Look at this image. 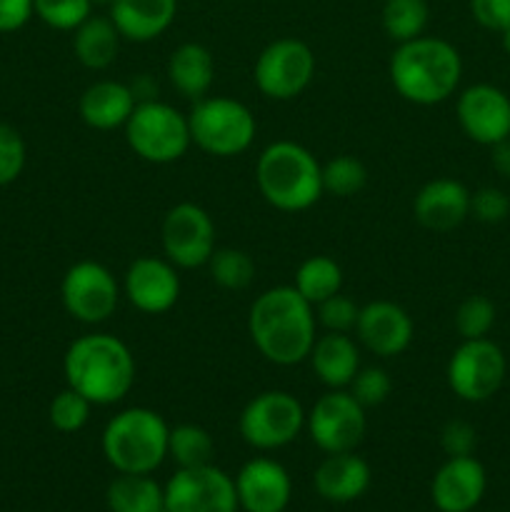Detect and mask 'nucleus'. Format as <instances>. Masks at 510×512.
<instances>
[{"mask_svg":"<svg viewBox=\"0 0 510 512\" xmlns=\"http://www.w3.org/2000/svg\"><path fill=\"white\" fill-rule=\"evenodd\" d=\"M123 133L128 148L150 165L178 163L193 145L188 113L158 98L135 105Z\"/></svg>","mask_w":510,"mask_h":512,"instance_id":"7","label":"nucleus"},{"mask_svg":"<svg viewBox=\"0 0 510 512\" xmlns=\"http://www.w3.org/2000/svg\"><path fill=\"white\" fill-rule=\"evenodd\" d=\"M388 75L400 98L420 108H430L458 93L463 80V58L445 38L420 35L395 45Z\"/></svg>","mask_w":510,"mask_h":512,"instance_id":"3","label":"nucleus"},{"mask_svg":"<svg viewBox=\"0 0 510 512\" xmlns=\"http://www.w3.org/2000/svg\"><path fill=\"white\" fill-rule=\"evenodd\" d=\"M455 120L465 138L493 148L510 138V95L493 83L468 85L455 100Z\"/></svg>","mask_w":510,"mask_h":512,"instance_id":"15","label":"nucleus"},{"mask_svg":"<svg viewBox=\"0 0 510 512\" xmlns=\"http://www.w3.org/2000/svg\"><path fill=\"white\" fill-rule=\"evenodd\" d=\"M308 363L320 385L328 390H348L360 365V345L350 333H323L315 338Z\"/></svg>","mask_w":510,"mask_h":512,"instance_id":"23","label":"nucleus"},{"mask_svg":"<svg viewBox=\"0 0 510 512\" xmlns=\"http://www.w3.org/2000/svg\"><path fill=\"white\" fill-rule=\"evenodd\" d=\"M475 445H478V433L468 420L453 418L440 428V448L448 458H463V455H473Z\"/></svg>","mask_w":510,"mask_h":512,"instance_id":"40","label":"nucleus"},{"mask_svg":"<svg viewBox=\"0 0 510 512\" xmlns=\"http://www.w3.org/2000/svg\"><path fill=\"white\" fill-rule=\"evenodd\" d=\"M28 163V145L18 128L0 123V188L13 185Z\"/></svg>","mask_w":510,"mask_h":512,"instance_id":"38","label":"nucleus"},{"mask_svg":"<svg viewBox=\"0 0 510 512\" xmlns=\"http://www.w3.org/2000/svg\"><path fill=\"white\" fill-rule=\"evenodd\" d=\"M488 490V473L475 455L448 458L433 475L430 498L440 512H470Z\"/></svg>","mask_w":510,"mask_h":512,"instance_id":"19","label":"nucleus"},{"mask_svg":"<svg viewBox=\"0 0 510 512\" xmlns=\"http://www.w3.org/2000/svg\"><path fill=\"white\" fill-rule=\"evenodd\" d=\"M248 335L268 363L293 368L308 360L318 338L315 308L293 285H275L250 305Z\"/></svg>","mask_w":510,"mask_h":512,"instance_id":"1","label":"nucleus"},{"mask_svg":"<svg viewBox=\"0 0 510 512\" xmlns=\"http://www.w3.org/2000/svg\"><path fill=\"white\" fill-rule=\"evenodd\" d=\"M110 512H165V488L153 475L118 473L105 490Z\"/></svg>","mask_w":510,"mask_h":512,"instance_id":"27","label":"nucleus"},{"mask_svg":"<svg viewBox=\"0 0 510 512\" xmlns=\"http://www.w3.org/2000/svg\"><path fill=\"white\" fill-rule=\"evenodd\" d=\"M205 268H208L210 280L230 293L250 288L255 280V260L240 248H215Z\"/></svg>","mask_w":510,"mask_h":512,"instance_id":"31","label":"nucleus"},{"mask_svg":"<svg viewBox=\"0 0 510 512\" xmlns=\"http://www.w3.org/2000/svg\"><path fill=\"white\" fill-rule=\"evenodd\" d=\"M165 75L185 100L195 103V100L210 95V88L215 83V58L203 43L188 40L170 53Z\"/></svg>","mask_w":510,"mask_h":512,"instance_id":"25","label":"nucleus"},{"mask_svg":"<svg viewBox=\"0 0 510 512\" xmlns=\"http://www.w3.org/2000/svg\"><path fill=\"white\" fill-rule=\"evenodd\" d=\"M368 183V168L355 155H335L323 163V193L335 198H353Z\"/></svg>","mask_w":510,"mask_h":512,"instance_id":"32","label":"nucleus"},{"mask_svg":"<svg viewBox=\"0 0 510 512\" xmlns=\"http://www.w3.org/2000/svg\"><path fill=\"white\" fill-rule=\"evenodd\" d=\"M490 165L500 178L510 180V138L500 140L490 148Z\"/></svg>","mask_w":510,"mask_h":512,"instance_id":"43","label":"nucleus"},{"mask_svg":"<svg viewBox=\"0 0 510 512\" xmlns=\"http://www.w3.org/2000/svg\"><path fill=\"white\" fill-rule=\"evenodd\" d=\"M110 3H113V0H93V5H108V8Z\"/></svg>","mask_w":510,"mask_h":512,"instance_id":"45","label":"nucleus"},{"mask_svg":"<svg viewBox=\"0 0 510 512\" xmlns=\"http://www.w3.org/2000/svg\"><path fill=\"white\" fill-rule=\"evenodd\" d=\"M95 405L88 398H83L80 393H75L73 388L65 385L60 393L53 395L48 405V420L58 433L73 435L88 425L90 413H93Z\"/></svg>","mask_w":510,"mask_h":512,"instance_id":"34","label":"nucleus"},{"mask_svg":"<svg viewBox=\"0 0 510 512\" xmlns=\"http://www.w3.org/2000/svg\"><path fill=\"white\" fill-rule=\"evenodd\" d=\"M168 435L170 425L163 415L135 405L105 423L100 448L115 473L153 475L168 458Z\"/></svg>","mask_w":510,"mask_h":512,"instance_id":"5","label":"nucleus"},{"mask_svg":"<svg viewBox=\"0 0 510 512\" xmlns=\"http://www.w3.org/2000/svg\"><path fill=\"white\" fill-rule=\"evenodd\" d=\"M120 285H123V298L143 315L168 313L180 298L178 268L165 255L135 258L125 270Z\"/></svg>","mask_w":510,"mask_h":512,"instance_id":"16","label":"nucleus"},{"mask_svg":"<svg viewBox=\"0 0 510 512\" xmlns=\"http://www.w3.org/2000/svg\"><path fill=\"white\" fill-rule=\"evenodd\" d=\"M63 375L68 388L88 398L95 408H105L128 398L138 378V363L118 335L88 333L65 350Z\"/></svg>","mask_w":510,"mask_h":512,"instance_id":"2","label":"nucleus"},{"mask_svg":"<svg viewBox=\"0 0 510 512\" xmlns=\"http://www.w3.org/2000/svg\"><path fill=\"white\" fill-rule=\"evenodd\" d=\"M255 185L270 208L303 213L323 198V163L295 140L265 145L255 163Z\"/></svg>","mask_w":510,"mask_h":512,"instance_id":"4","label":"nucleus"},{"mask_svg":"<svg viewBox=\"0 0 510 512\" xmlns=\"http://www.w3.org/2000/svg\"><path fill=\"white\" fill-rule=\"evenodd\" d=\"M305 430V408L288 390H263L240 410L238 433L260 453L280 450Z\"/></svg>","mask_w":510,"mask_h":512,"instance_id":"8","label":"nucleus"},{"mask_svg":"<svg viewBox=\"0 0 510 512\" xmlns=\"http://www.w3.org/2000/svg\"><path fill=\"white\" fill-rule=\"evenodd\" d=\"M318 60L300 38H278L265 45L253 65V83L265 98L288 103L300 98L315 80Z\"/></svg>","mask_w":510,"mask_h":512,"instance_id":"9","label":"nucleus"},{"mask_svg":"<svg viewBox=\"0 0 510 512\" xmlns=\"http://www.w3.org/2000/svg\"><path fill=\"white\" fill-rule=\"evenodd\" d=\"M233 480L238 505L245 512H285L293 498L288 470L265 455L248 460Z\"/></svg>","mask_w":510,"mask_h":512,"instance_id":"18","label":"nucleus"},{"mask_svg":"<svg viewBox=\"0 0 510 512\" xmlns=\"http://www.w3.org/2000/svg\"><path fill=\"white\" fill-rule=\"evenodd\" d=\"M358 315L360 305L348 295H343V290L315 305V320L325 333H353Z\"/></svg>","mask_w":510,"mask_h":512,"instance_id":"36","label":"nucleus"},{"mask_svg":"<svg viewBox=\"0 0 510 512\" xmlns=\"http://www.w3.org/2000/svg\"><path fill=\"white\" fill-rule=\"evenodd\" d=\"M368 410L348 390H325L313 408L305 410V430L325 455L358 450L368 430Z\"/></svg>","mask_w":510,"mask_h":512,"instance_id":"12","label":"nucleus"},{"mask_svg":"<svg viewBox=\"0 0 510 512\" xmlns=\"http://www.w3.org/2000/svg\"><path fill=\"white\" fill-rule=\"evenodd\" d=\"M348 393L353 395L365 410L378 408V405H383L385 400L390 398V393H393V380H390L388 370L385 368L368 365V368H360L358 373H355L353 383L348 385Z\"/></svg>","mask_w":510,"mask_h":512,"instance_id":"37","label":"nucleus"},{"mask_svg":"<svg viewBox=\"0 0 510 512\" xmlns=\"http://www.w3.org/2000/svg\"><path fill=\"white\" fill-rule=\"evenodd\" d=\"M355 340L360 348L375 358H398L410 348L415 338V325L408 310L393 300H373L360 305Z\"/></svg>","mask_w":510,"mask_h":512,"instance_id":"17","label":"nucleus"},{"mask_svg":"<svg viewBox=\"0 0 510 512\" xmlns=\"http://www.w3.org/2000/svg\"><path fill=\"white\" fill-rule=\"evenodd\" d=\"M470 13L485 30L503 33L510 28V0H470Z\"/></svg>","mask_w":510,"mask_h":512,"instance_id":"41","label":"nucleus"},{"mask_svg":"<svg viewBox=\"0 0 510 512\" xmlns=\"http://www.w3.org/2000/svg\"><path fill=\"white\" fill-rule=\"evenodd\" d=\"M500 43H503V50L510 55V28H505L503 33H500Z\"/></svg>","mask_w":510,"mask_h":512,"instance_id":"44","label":"nucleus"},{"mask_svg":"<svg viewBox=\"0 0 510 512\" xmlns=\"http://www.w3.org/2000/svg\"><path fill=\"white\" fill-rule=\"evenodd\" d=\"M33 15V0H0V33L25 28Z\"/></svg>","mask_w":510,"mask_h":512,"instance_id":"42","label":"nucleus"},{"mask_svg":"<svg viewBox=\"0 0 510 512\" xmlns=\"http://www.w3.org/2000/svg\"><path fill=\"white\" fill-rule=\"evenodd\" d=\"M93 0H33L35 18L48 28L73 33L80 23L93 15Z\"/></svg>","mask_w":510,"mask_h":512,"instance_id":"35","label":"nucleus"},{"mask_svg":"<svg viewBox=\"0 0 510 512\" xmlns=\"http://www.w3.org/2000/svg\"><path fill=\"white\" fill-rule=\"evenodd\" d=\"M413 215L425 230L450 233L470 218V190L455 178H433L420 185L413 198Z\"/></svg>","mask_w":510,"mask_h":512,"instance_id":"20","label":"nucleus"},{"mask_svg":"<svg viewBox=\"0 0 510 512\" xmlns=\"http://www.w3.org/2000/svg\"><path fill=\"white\" fill-rule=\"evenodd\" d=\"M123 285L108 265L98 260H78L60 280V303L65 313L83 325H103L118 310Z\"/></svg>","mask_w":510,"mask_h":512,"instance_id":"11","label":"nucleus"},{"mask_svg":"<svg viewBox=\"0 0 510 512\" xmlns=\"http://www.w3.org/2000/svg\"><path fill=\"white\" fill-rule=\"evenodd\" d=\"M495 318H498V310H495V303L488 295H468L455 308V333L460 335V340L488 338L495 325Z\"/></svg>","mask_w":510,"mask_h":512,"instance_id":"33","label":"nucleus"},{"mask_svg":"<svg viewBox=\"0 0 510 512\" xmlns=\"http://www.w3.org/2000/svg\"><path fill=\"white\" fill-rule=\"evenodd\" d=\"M470 215L478 223L498 225L510 215V198L505 190L495 188V185H485L470 193Z\"/></svg>","mask_w":510,"mask_h":512,"instance_id":"39","label":"nucleus"},{"mask_svg":"<svg viewBox=\"0 0 510 512\" xmlns=\"http://www.w3.org/2000/svg\"><path fill=\"white\" fill-rule=\"evenodd\" d=\"M168 458L178 468H200L210 465L215 458V440L203 425L180 423L170 428Z\"/></svg>","mask_w":510,"mask_h":512,"instance_id":"30","label":"nucleus"},{"mask_svg":"<svg viewBox=\"0 0 510 512\" xmlns=\"http://www.w3.org/2000/svg\"><path fill=\"white\" fill-rule=\"evenodd\" d=\"M190 140L213 158H235L250 150L258 135L253 110L228 95H205L188 113Z\"/></svg>","mask_w":510,"mask_h":512,"instance_id":"6","label":"nucleus"},{"mask_svg":"<svg viewBox=\"0 0 510 512\" xmlns=\"http://www.w3.org/2000/svg\"><path fill=\"white\" fill-rule=\"evenodd\" d=\"M163 255L178 270L205 268L218 248V233L208 210L198 203H175L160 223Z\"/></svg>","mask_w":510,"mask_h":512,"instance_id":"13","label":"nucleus"},{"mask_svg":"<svg viewBox=\"0 0 510 512\" xmlns=\"http://www.w3.org/2000/svg\"><path fill=\"white\" fill-rule=\"evenodd\" d=\"M108 15L123 40L150 43L175 23L178 0H113Z\"/></svg>","mask_w":510,"mask_h":512,"instance_id":"24","label":"nucleus"},{"mask_svg":"<svg viewBox=\"0 0 510 512\" xmlns=\"http://www.w3.org/2000/svg\"><path fill=\"white\" fill-rule=\"evenodd\" d=\"M118 28L110 20V15H90L85 23L73 30V55L83 68L88 70H108L120 53Z\"/></svg>","mask_w":510,"mask_h":512,"instance_id":"26","label":"nucleus"},{"mask_svg":"<svg viewBox=\"0 0 510 512\" xmlns=\"http://www.w3.org/2000/svg\"><path fill=\"white\" fill-rule=\"evenodd\" d=\"M370 480H373V473H370L368 460L350 450V453L325 455L323 463L315 468L313 488L328 503L343 505L363 498L370 488Z\"/></svg>","mask_w":510,"mask_h":512,"instance_id":"22","label":"nucleus"},{"mask_svg":"<svg viewBox=\"0 0 510 512\" xmlns=\"http://www.w3.org/2000/svg\"><path fill=\"white\" fill-rule=\"evenodd\" d=\"M293 288L315 308L343 290V268L330 255H310L295 270Z\"/></svg>","mask_w":510,"mask_h":512,"instance_id":"28","label":"nucleus"},{"mask_svg":"<svg viewBox=\"0 0 510 512\" xmlns=\"http://www.w3.org/2000/svg\"><path fill=\"white\" fill-rule=\"evenodd\" d=\"M430 20L428 0H385L380 10V25L383 33L395 45L425 35Z\"/></svg>","mask_w":510,"mask_h":512,"instance_id":"29","label":"nucleus"},{"mask_svg":"<svg viewBox=\"0 0 510 512\" xmlns=\"http://www.w3.org/2000/svg\"><path fill=\"white\" fill-rule=\"evenodd\" d=\"M165 488V512H238L235 480L218 465L178 468Z\"/></svg>","mask_w":510,"mask_h":512,"instance_id":"14","label":"nucleus"},{"mask_svg":"<svg viewBox=\"0 0 510 512\" xmlns=\"http://www.w3.org/2000/svg\"><path fill=\"white\" fill-rule=\"evenodd\" d=\"M138 98H135L133 88L120 80L103 78L90 83L88 88L80 93L78 98V115L90 130H108L125 128L128 118L133 115Z\"/></svg>","mask_w":510,"mask_h":512,"instance_id":"21","label":"nucleus"},{"mask_svg":"<svg viewBox=\"0 0 510 512\" xmlns=\"http://www.w3.org/2000/svg\"><path fill=\"white\" fill-rule=\"evenodd\" d=\"M508 358L490 338L460 340L445 368L450 393L463 403H485L503 388Z\"/></svg>","mask_w":510,"mask_h":512,"instance_id":"10","label":"nucleus"}]
</instances>
